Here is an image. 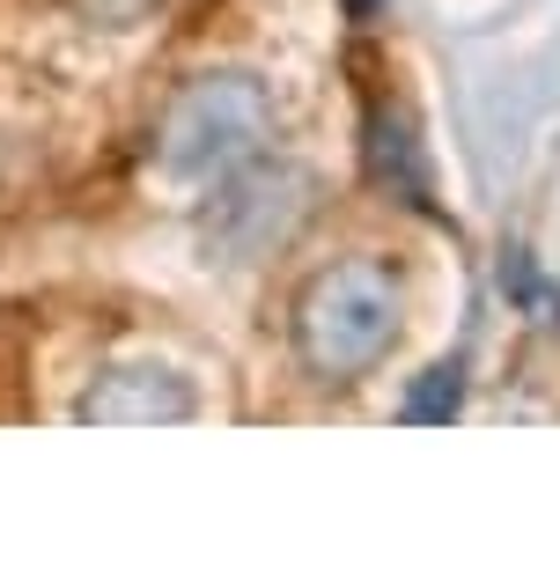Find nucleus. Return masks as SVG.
I'll list each match as a JSON object with an SVG mask.
<instances>
[{"instance_id":"f03ea898","label":"nucleus","mask_w":560,"mask_h":567,"mask_svg":"<svg viewBox=\"0 0 560 567\" xmlns=\"http://www.w3.org/2000/svg\"><path fill=\"white\" fill-rule=\"evenodd\" d=\"M266 126H273V111L251 82H236V74L192 82L163 118V155L177 169H228L266 141Z\"/></svg>"},{"instance_id":"f257e3e1","label":"nucleus","mask_w":560,"mask_h":567,"mask_svg":"<svg viewBox=\"0 0 560 567\" xmlns=\"http://www.w3.org/2000/svg\"><path fill=\"white\" fill-rule=\"evenodd\" d=\"M398 339V280L376 258H347L303 288L295 302V354L310 377H362Z\"/></svg>"},{"instance_id":"7ed1b4c3","label":"nucleus","mask_w":560,"mask_h":567,"mask_svg":"<svg viewBox=\"0 0 560 567\" xmlns=\"http://www.w3.org/2000/svg\"><path fill=\"white\" fill-rule=\"evenodd\" d=\"M185 413H192L185 383L163 377V369H111L82 399V421L96 427H147V421H185Z\"/></svg>"}]
</instances>
